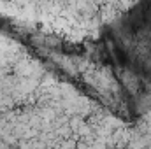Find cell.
I'll use <instances>...</instances> for the list:
<instances>
[{
  "instance_id": "1",
  "label": "cell",
  "mask_w": 151,
  "mask_h": 149,
  "mask_svg": "<svg viewBox=\"0 0 151 149\" xmlns=\"http://www.w3.org/2000/svg\"><path fill=\"white\" fill-rule=\"evenodd\" d=\"M113 82L109 111L135 123L151 109V2H139L86 46Z\"/></svg>"
}]
</instances>
